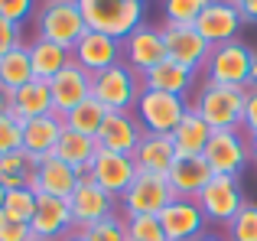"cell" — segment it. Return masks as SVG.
Returning <instances> with one entry per match:
<instances>
[{
	"instance_id": "6da1fadb",
	"label": "cell",
	"mask_w": 257,
	"mask_h": 241,
	"mask_svg": "<svg viewBox=\"0 0 257 241\" xmlns=\"http://www.w3.org/2000/svg\"><path fill=\"white\" fill-rule=\"evenodd\" d=\"M78 7H82L88 30L107 33L120 43L137 26H144V4H137V0H78Z\"/></svg>"
},
{
	"instance_id": "7a4b0ae2",
	"label": "cell",
	"mask_w": 257,
	"mask_h": 241,
	"mask_svg": "<svg viewBox=\"0 0 257 241\" xmlns=\"http://www.w3.org/2000/svg\"><path fill=\"white\" fill-rule=\"evenodd\" d=\"M85 17L78 0H43L36 7V33L39 39H49L56 46L75 49V43L85 36Z\"/></svg>"
},
{
	"instance_id": "3957f363",
	"label": "cell",
	"mask_w": 257,
	"mask_h": 241,
	"mask_svg": "<svg viewBox=\"0 0 257 241\" xmlns=\"http://www.w3.org/2000/svg\"><path fill=\"white\" fill-rule=\"evenodd\" d=\"M244 95L247 88H231V85H215L205 82L195 95L192 108L205 120L212 131H231L241 127V114H244Z\"/></svg>"
},
{
	"instance_id": "277c9868",
	"label": "cell",
	"mask_w": 257,
	"mask_h": 241,
	"mask_svg": "<svg viewBox=\"0 0 257 241\" xmlns=\"http://www.w3.org/2000/svg\"><path fill=\"white\" fill-rule=\"evenodd\" d=\"M251 65H254V49L244 46L241 39L212 46L205 59V75L215 85H231V88H247L251 85Z\"/></svg>"
},
{
	"instance_id": "5b68a950",
	"label": "cell",
	"mask_w": 257,
	"mask_h": 241,
	"mask_svg": "<svg viewBox=\"0 0 257 241\" xmlns=\"http://www.w3.org/2000/svg\"><path fill=\"white\" fill-rule=\"evenodd\" d=\"M140 91H144L140 75L134 69H127L124 62L91 75V98L98 104H104L107 111H134Z\"/></svg>"
},
{
	"instance_id": "8992f818",
	"label": "cell",
	"mask_w": 257,
	"mask_h": 241,
	"mask_svg": "<svg viewBox=\"0 0 257 241\" xmlns=\"http://www.w3.org/2000/svg\"><path fill=\"white\" fill-rule=\"evenodd\" d=\"M173 199L176 196H173L163 173H140L137 170L134 183L127 186V192L117 202H120V215L131 218V215H160Z\"/></svg>"
},
{
	"instance_id": "52a82bcc",
	"label": "cell",
	"mask_w": 257,
	"mask_h": 241,
	"mask_svg": "<svg viewBox=\"0 0 257 241\" xmlns=\"http://www.w3.org/2000/svg\"><path fill=\"white\" fill-rule=\"evenodd\" d=\"M189 104L186 98H176V95H166V91H153V88H144L137 98V114L144 134H173L176 124L186 117Z\"/></svg>"
},
{
	"instance_id": "ba28073f",
	"label": "cell",
	"mask_w": 257,
	"mask_h": 241,
	"mask_svg": "<svg viewBox=\"0 0 257 241\" xmlns=\"http://www.w3.org/2000/svg\"><path fill=\"white\" fill-rule=\"evenodd\" d=\"M205 163L212 166L215 176H241V170L251 160V144H247V134L241 127L231 131H212V140L205 147Z\"/></svg>"
},
{
	"instance_id": "9c48e42d",
	"label": "cell",
	"mask_w": 257,
	"mask_h": 241,
	"mask_svg": "<svg viewBox=\"0 0 257 241\" xmlns=\"http://www.w3.org/2000/svg\"><path fill=\"white\" fill-rule=\"evenodd\" d=\"M205 222L212 225H228L241 209H244V192H241L238 176H212L205 189L195 196Z\"/></svg>"
},
{
	"instance_id": "30bf717a",
	"label": "cell",
	"mask_w": 257,
	"mask_h": 241,
	"mask_svg": "<svg viewBox=\"0 0 257 241\" xmlns=\"http://www.w3.org/2000/svg\"><path fill=\"white\" fill-rule=\"evenodd\" d=\"M160 33H163L166 59H173V62L186 65V69H192V72H199L202 65H205L212 46L199 36L195 26H189V23H166V20H163Z\"/></svg>"
},
{
	"instance_id": "8fae6325",
	"label": "cell",
	"mask_w": 257,
	"mask_h": 241,
	"mask_svg": "<svg viewBox=\"0 0 257 241\" xmlns=\"http://www.w3.org/2000/svg\"><path fill=\"white\" fill-rule=\"evenodd\" d=\"M69 205H72L75 228H91V225H98V222H104V218L117 215V212H114L117 199H114L111 192H104L98 183H91L88 176L78 179L75 192L69 196Z\"/></svg>"
},
{
	"instance_id": "7c38bea8",
	"label": "cell",
	"mask_w": 257,
	"mask_h": 241,
	"mask_svg": "<svg viewBox=\"0 0 257 241\" xmlns=\"http://www.w3.org/2000/svg\"><path fill=\"white\" fill-rule=\"evenodd\" d=\"M72 62H78L85 72L98 75V72L111 69V65L124 62V46L120 39L107 36V33H94V30H85V36L75 43L72 49Z\"/></svg>"
},
{
	"instance_id": "4fadbf2b",
	"label": "cell",
	"mask_w": 257,
	"mask_h": 241,
	"mask_svg": "<svg viewBox=\"0 0 257 241\" xmlns=\"http://www.w3.org/2000/svg\"><path fill=\"white\" fill-rule=\"evenodd\" d=\"M137 176V166H134V157H124V153H111V150H98L88 166V179L98 183L104 192H111L114 199H120L127 192V186Z\"/></svg>"
},
{
	"instance_id": "5bb4252c",
	"label": "cell",
	"mask_w": 257,
	"mask_h": 241,
	"mask_svg": "<svg viewBox=\"0 0 257 241\" xmlns=\"http://www.w3.org/2000/svg\"><path fill=\"white\" fill-rule=\"evenodd\" d=\"M144 140V127L134 111H107L104 124H101L98 137V150H111V153H124V157H134L137 144Z\"/></svg>"
},
{
	"instance_id": "9a60e30c",
	"label": "cell",
	"mask_w": 257,
	"mask_h": 241,
	"mask_svg": "<svg viewBox=\"0 0 257 241\" xmlns=\"http://www.w3.org/2000/svg\"><path fill=\"white\" fill-rule=\"evenodd\" d=\"M120 46H124V65L134 69L137 75L157 69V65L166 59V46H163V33H160V26H147V23L137 26V30H134Z\"/></svg>"
},
{
	"instance_id": "2e32d148",
	"label": "cell",
	"mask_w": 257,
	"mask_h": 241,
	"mask_svg": "<svg viewBox=\"0 0 257 241\" xmlns=\"http://www.w3.org/2000/svg\"><path fill=\"white\" fill-rule=\"evenodd\" d=\"M241 13L234 10L231 0H208L205 10L199 13V20H195V30H199V36L205 39L208 46H221V43H231V39H238V30H241Z\"/></svg>"
},
{
	"instance_id": "e0dca14e",
	"label": "cell",
	"mask_w": 257,
	"mask_h": 241,
	"mask_svg": "<svg viewBox=\"0 0 257 241\" xmlns=\"http://www.w3.org/2000/svg\"><path fill=\"white\" fill-rule=\"evenodd\" d=\"M160 225H163L166 241H195L205 235V215H202L195 199H173L163 212H160Z\"/></svg>"
},
{
	"instance_id": "ac0fdd59",
	"label": "cell",
	"mask_w": 257,
	"mask_h": 241,
	"mask_svg": "<svg viewBox=\"0 0 257 241\" xmlns=\"http://www.w3.org/2000/svg\"><path fill=\"white\" fill-rule=\"evenodd\" d=\"M49 95H52V111H56L59 117L69 114L75 104H82L85 98H91V72H85L78 62H69L49 82Z\"/></svg>"
},
{
	"instance_id": "d6986e66",
	"label": "cell",
	"mask_w": 257,
	"mask_h": 241,
	"mask_svg": "<svg viewBox=\"0 0 257 241\" xmlns=\"http://www.w3.org/2000/svg\"><path fill=\"white\" fill-rule=\"evenodd\" d=\"M75 228L72 218V205L69 199H56V196H39L36 202V215L30 222V231L43 241H59Z\"/></svg>"
},
{
	"instance_id": "ffe728a7",
	"label": "cell",
	"mask_w": 257,
	"mask_h": 241,
	"mask_svg": "<svg viewBox=\"0 0 257 241\" xmlns=\"http://www.w3.org/2000/svg\"><path fill=\"white\" fill-rule=\"evenodd\" d=\"M212 176L215 173L205 163V157H176V163L166 173V183H170L176 199H195Z\"/></svg>"
},
{
	"instance_id": "44dd1931",
	"label": "cell",
	"mask_w": 257,
	"mask_h": 241,
	"mask_svg": "<svg viewBox=\"0 0 257 241\" xmlns=\"http://www.w3.org/2000/svg\"><path fill=\"white\" fill-rule=\"evenodd\" d=\"M78 173L72 166H65L59 157H43L36 163V173H33V189L36 196H56V199H69L78 186Z\"/></svg>"
},
{
	"instance_id": "7402d4cb",
	"label": "cell",
	"mask_w": 257,
	"mask_h": 241,
	"mask_svg": "<svg viewBox=\"0 0 257 241\" xmlns=\"http://www.w3.org/2000/svg\"><path fill=\"white\" fill-rule=\"evenodd\" d=\"M43 114H52V95H49V82H26L23 88L10 91V117L17 120L20 127L33 117H43Z\"/></svg>"
},
{
	"instance_id": "603a6c76",
	"label": "cell",
	"mask_w": 257,
	"mask_h": 241,
	"mask_svg": "<svg viewBox=\"0 0 257 241\" xmlns=\"http://www.w3.org/2000/svg\"><path fill=\"white\" fill-rule=\"evenodd\" d=\"M176 163V147L170 134H144V140L134 150V166L140 173H170V166Z\"/></svg>"
},
{
	"instance_id": "cb8c5ba5",
	"label": "cell",
	"mask_w": 257,
	"mask_h": 241,
	"mask_svg": "<svg viewBox=\"0 0 257 241\" xmlns=\"http://www.w3.org/2000/svg\"><path fill=\"white\" fill-rule=\"evenodd\" d=\"M62 117L52 111V114H43V117H33L23 124V150L33 153L36 160L43 157H52V150H56L59 137H62Z\"/></svg>"
},
{
	"instance_id": "d4e9b609",
	"label": "cell",
	"mask_w": 257,
	"mask_h": 241,
	"mask_svg": "<svg viewBox=\"0 0 257 241\" xmlns=\"http://www.w3.org/2000/svg\"><path fill=\"white\" fill-rule=\"evenodd\" d=\"M144 88H153V91H166V95H176V98H186L192 91V82H195V72L186 69V65L173 62V59H163L157 69L144 72L140 75Z\"/></svg>"
},
{
	"instance_id": "484cf974",
	"label": "cell",
	"mask_w": 257,
	"mask_h": 241,
	"mask_svg": "<svg viewBox=\"0 0 257 241\" xmlns=\"http://www.w3.org/2000/svg\"><path fill=\"white\" fill-rule=\"evenodd\" d=\"M170 137H173V147H176V157H202L208 140H212V127H208L205 120L199 117V111L189 104L186 117L176 124V131Z\"/></svg>"
},
{
	"instance_id": "4316f807",
	"label": "cell",
	"mask_w": 257,
	"mask_h": 241,
	"mask_svg": "<svg viewBox=\"0 0 257 241\" xmlns=\"http://www.w3.org/2000/svg\"><path fill=\"white\" fill-rule=\"evenodd\" d=\"M30 46V62H33V78H39V82H52V78L59 75V72L65 69V65L72 62V49H65V46H56L49 43V39H33Z\"/></svg>"
},
{
	"instance_id": "83f0119b",
	"label": "cell",
	"mask_w": 257,
	"mask_h": 241,
	"mask_svg": "<svg viewBox=\"0 0 257 241\" xmlns=\"http://www.w3.org/2000/svg\"><path fill=\"white\" fill-rule=\"evenodd\" d=\"M94 153H98L94 137H85V134H75V131H62L52 157H59L65 166H72L78 176H88V166H91Z\"/></svg>"
},
{
	"instance_id": "f1b7e54d",
	"label": "cell",
	"mask_w": 257,
	"mask_h": 241,
	"mask_svg": "<svg viewBox=\"0 0 257 241\" xmlns=\"http://www.w3.org/2000/svg\"><path fill=\"white\" fill-rule=\"evenodd\" d=\"M39 160L33 153H26L23 147L7 157H0V186L4 189H23V186H33V173H36Z\"/></svg>"
},
{
	"instance_id": "f546056e",
	"label": "cell",
	"mask_w": 257,
	"mask_h": 241,
	"mask_svg": "<svg viewBox=\"0 0 257 241\" xmlns=\"http://www.w3.org/2000/svg\"><path fill=\"white\" fill-rule=\"evenodd\" d=\"M26 82H33V62H30V46H20L0 59V88L10 95V91L23 88Z\"/></svg>"
},
{
	"instance_id": "4dcf8cb0",
	"label": "cell",
	"mask_w": 257,
	"mask_h": 241,
	"mask_svg": "<svg viewBox=\"0 0 257 241\" xmlns=\"http://www.w3.org/2000/svg\"><path fill=\"white\" fill-rule=\"evenodd\" d=\"M104 117H107L104 104H98L94 98H85V101L75 104L69 114H62V127L65 131H75V134H85V137H98Z\"/></svg>"
},
{
	"instance_id": "1f68e13d",
	"label": "cell",
	"mask_w": 257,
	"mask_h": 241,
	"mask_svg": "<svg viewBox=\"0 0 257 241\" xmlns=\"http://www.w3.org/2000/svg\"><path fill=\"white\" fill-rule=\"evenodd\" d=\"M36 202H39V196H36V189H33V186H23V189H7L4 212L10 218H17V222L30 225L33 215H36Z\"/></svg>"
},
{
	"instance_id": "d6a6232c",
	"label": "cell",
	"mask_w": 257,
	"mask_h": 241,
	"mask_svg": "<svg viewBox=\"0 0 257 241\" xmlns=\"http://www.w3.org/2000/svg\"><path fill=\"white\" fill-rule=\"evenodd\" d=\"M225 238L228 241H257V205L244 202V209L225 225Z\"/></svg>"
},
{
	"instance_id": "836d02e7",
	"label": "cell",
	"mask_w": 257,
	"mask_h": 241,
	"mask_svg": "<svg viewBox=\"0 0 257 241\" xmlns=\"http://www.w3.org/2000/svg\"><path fill=\"white\" fill-rule=\"evenodd\" d=\"M124 228H127V241H166L160 215H131L124 218Z\"/></svg>"
},
{
	"instance_id": "e575fe53",
	"label": "cell",
	"mask_w": 257,
	"mask_h": 241,
	"mask_svg": "<svg viewBox=\"0 0 257 241\" xmlns=\"http://www.w3.org/2000/svg\"><path fill=\"white\" fill-rule=\"evenodd\" d=\"M208 0H163V17L166 23H189L195 26L199 13L205 10Z\"/></svg>"
},
{
	"instance_id": "d590c367",
	"label": "cell",
	"mask_w": 257,
	"mask_h": 241,
	"mask_svg": "<svg viewBox=\"0 0 257 241\" xmlns=\"http://www.w3.org/2000/svg\"><path fill=\"white\" fill-rule=\"evenodd\" d=\"M85 235H88V241H127V228H124V218L120 215H111L104 222L85 228Z\"/></svg>"
},
{
	"instance_id": "8d00e7d4",
	"label": "cell",
	"mask_w": 257,
	"mask_h": 241,
	"mask_svg": "<svg viewBox=\"0 0 257 241\" xmlns=\"http://www.w3.org/2000/svg\"><path fill=\"white\" fill-rule=\"evenodd\" d=\"M20 147H23V127L10 114H0V157L20 150Z\"/></svg>"
},
{
	"instance_id": "74e56055",
	"label": "cell",
	"mask_w": 257,
	"mask_h": 241,
	"mask_svg": "<svg viewBox=\"0 0 257 241\" xmlns=\"http://www.w3.org/2000/svg\"><path fill=\"white\" fill-rule=\"evenodd\" d=\"M20 46H26V43H23V30H20V23H13V20L0 17V59H4L7 52L20 49Z\"/></svg>"
},
{
	"instance_id": "f35d334b",
	"label": "cell",
	"mask_w": 257,
	"mask_h": 241,
	"mask_svg": "<svg viewBox=\"0 0 257 241\" xmlns=\"http://www.w3.org/2000/svg\"><path fill=\"white\" fill-rule=\"evenodd\" d=\"M36 13V0H0V17L13 20V23H23Z\"/></svg>"
},
{
	"instance_id": "ab89813d",
	"label": "cell",
	"mask_w": 257,
	"mask_h": 241,
	"mask_svg": "<svg viewBox=\"0 0 257 241\" xmlns=\"http://www.w3.org/2000/svg\"><path fill=\"white\" fill-rule=\"evenodd\" d=\"M33 231L30 225L17 222V218H10L7 212H0V241H30Z\"/></svg>"
},
{
	"instance_id": "60d3db41",
	"label": "cell",
	"mask_w": 257,
	"mask_h": 241,
	"mask_svg": "<svg viewBox=\"0 0 257 241\" xmlns=\"http://www.w3.org/2000/svg\"><path fill=\"white\" fill-rule=\"evenodd\" d=\"M241 131H244L247 137H254V134H257V88H247V95H244V114H241Z\"/></svg>"
},
{
	"instance_id": "b9f144b4",
	"label": "cell",
	"mask_w": 257,
	"mask_h": 241,
	"mask_svg": "<svg viewBox=\"0 0 257 241\" xmlns=\"http://www.w3.org/2000/svg\"><path fill=\"white\" fill-rule=\"evenodd\" d=\"M244 23H257V0H231Z\"/></svg>"
},
{
	"instance_id": "7bdbcfd3",
	"label": "cell",
	"mask_w": 257,
	"mask_h": 241,
	"mask_svg": "<svg viewBox=\"0 0 257 241\" xmlns=\"http://www.w3.org/2000/svg\"><path fill=\"white\" fill-rule=\"evenodd\" d=\"M59 241H88V235H85V228H72L65 238H59Z\"/></svg>"
},
{
	"instance_id": "ee69618b",
	"label": "cell",
	"mask_w": 257,
	"mask_h": 241,
	"mask_svg": "<svg viewBox=\"0 0 257 241\" xmlns=\"http://www.w3.org/2000/svg\"><path fill=\"white\" fill-rule=\"evenodd\" d=\"M0 114H10V95L0 88Z\"/></svg>"
},
{
	"instance_id": "f6af8a7d",
	"label": "cell",
	"mask_w": 257,
	"mask_h": 241,
	"mask_svg": "<svg viewBox=\"0 0 257 241\" xmlns=\"http://www.w3.org/2000/svg\"><path fill=\"white\" fill-rule=\"evenodd\" d=\"M195 241H228L225 235H215V231H205V235H199Z\"/></svg>"
},
{
	"instance_id": "bcb514c9",
	"label": "cell",
	"mask_w": 257,
	"mask_h": 241,
	"mask_svg": "<svg viewBox=\"0 0 257 241\" xmlns=\"http://www.w3.org/2000/svg\"><path fill=\"white\" fill-rule=\"evenodd\" d=\"M247 144H251V160L257 163V134H254V137H247Z\"/></svg>"
},
{
	"instance_id": "7dc6e473",
	"label": "cell",
	"mask_w": 257,
	"mask_h": 241,
	"mask_svg": "<svg viewBox=\"0 0 257 241\" xmlns=\"http://www.w3.org/2000/svg\"><path fill=\"white\" fill-rule=\"evenodd\" d=\"M4 199H7V189L0 186V212H4Z\"/></svg>"
},
{
	"instance_id": "c3c4849f",
	"label": "cell",
	"mask_w": 257,
	"mask_h": 241,
	"mask_svg": "<svg viewBox=\"0 0 257 241\" xmlns=\"http://www.w3.org/2000/svg\"><path fill=\"white\" fill-rule=\"evenodd\" d=\"M30 241H43V238H36V235H33V238H30Z\"/></svg>"
},
{
	"instance_id": "681fc988",
	"label": "cell",
	"mask_w": 257,
	"mask_h": 241,
	"mask_svg": "<svg viewBox=\"0 0 257 241\" xmlns=\"http://www.w3.org/2000/svg\"><path fill=\"white\" fill-rule=\"evenodd\" d=\"M137 4H147V0H137Z\"/></svg>"
}]
</instances>
